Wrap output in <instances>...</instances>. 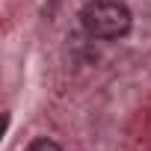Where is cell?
Masks as SVG:
<instances>
[{
    "label": "cell",
    "mask_w": 151,
    "mask_h": 151,
    "mask_svg": "<svg viewBox=\"0 0 151 151\" xmlns=\"http://www.w3.org/2000/svg\"><path fill=\"white\" fill-rule=\"evenodd\" d=\"M80 24L92 39L113 42L130 33L133 18H130V9L119 0H89L80 9Z\"/></svg>",
    "instance_id": "obj_1"
},
{
    "label": "cell",
    "mask_w": 151,
    "mask_h": 151,
    "mask_svg": "<svg viewBox=\"0 0 151 151\" xmlns=\"http://www.w3.org/2000/svg\"><path fill=\"white\" fill-rule=\"evenodd\" d=\"M24 151H62V148H59L53 139H47V136H39V139H33V142H30Z\"/></svg>",
    "instance_id": "obj_2"
}]
</instances>
